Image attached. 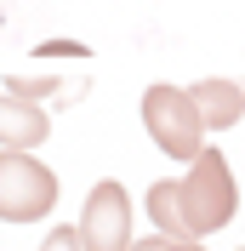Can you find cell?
I'll list each match as a JSON object with an SVG mask.
<instances>
[{"instance_id": "6da1fadb", "label": "cell", "mask_w": 245, "mask_h": 251, "mask_svg": "<svg viewBox=\"0 0 245 251\" xmlns=\"http://www.w3.org/2000/svg\"><path fill=\"white\" fill-rule=\"evenodd\" d=\"M143 205H148L154 228L171 234V240H205V234H217V228H228L234 211H240V183H234L228 154L205 143L199 160H188L183 177L148 183Z\"/></svg>"}, {"instance_id": "7a4b0ae2", "label": "cell", "mask_w": 245, "mask_h": 251, "mask_svg": "<svg viewBox=\"0 0 245 251\" xmlns=\"http://www.w3.org/2000/svg\"><path fill=\"white\" fill-rule=\"evenodd\" d=\"M143 126H148V137H154V149L160 154H171V160H199V149H205V120H199V109H194V97H188V86H148L143 92Z\"/></svg>"}, {"instance_id": "3957f363", "label": "cell", "mask_w": 245, "mask_h": 251, "mask_svg": "<svg viewBox=\"0 0 245 251\" xmlns=\"http://www.w3.org/2000/svg\"><path fill=\"white\" fill-rule=\"evenodd\" d=\"M57 211V172L34 149H0V223H40Z\"/></svg>"}, {"instance_id": "277c9868", "label": "cell", "mask_w": 245, "mask_h": 251, "mask_svg": "<svg viewBox=\"0 0 245 251\" xmlns=\"http://www.w3.org/2000/svg\"><path fill=\"white\" fill-rule=\"evenodd\" d=\"M74 228H80V246L86 251H131L137 246V240H131V194H125L114 177L92 183Z\"/></svg>"}, {"instance_id": "5b68a950", "label": "cell", "mask_w": 245, "mask_h": 251, "mask_svg": "<svg viewBox=\"0 0 245 251\" xmlns=\"http://www.w3.org/2000/svg\"><path fill=\"white\" fill-rule=\"evenodd\" d=\"M51 137V114L34 97L0 92V149H40Z\"/></svg>"}, {"instance_id": "8992f818", "label": "cell", "mask_w": 245, "mask_h": 251, "mask_svg": "<svg viewBox=\"0 0 245 251\" xmlns=\"http://www.w3.org/2000/svg\"><path fill=\"white\" fill-rule=\"evenodd\" d=\"M188 97H194L205 131H228V126L245 120V86H240V80H194Z\"/></svg>"}, {"instance_id": "52a82bcc", "label": "cell", "mask_w": 245, "mask_h": 251, "mask_svg": "<svg viewBox=\"0 0 245 251\" xmlns=\"http://www.w3.org/2000/svg\"><path fill=\"white\" fill-rule=\"evenodd\" d=\"M40 251H86V246H80V228H74V223H57V228H46Z\"/></svg>"}, {"instance_id": "ba28073f", "label": "cell", "mask_w": 245, "mask_h": 251, "mask_svg": "<svg viewBox=\"0 0 245 251\" xmlns=\"http://www.w3.org/2000/svg\"><path fill=\"white\" fill-rule=\"evenodd\" d=\"M160 251H205V240H171V234H160Z\"/></svg>"}, {"instance_id": "9c48e42d", "label": "cell", "mask_w": 245, "mask_h": 251, "mask_svg": "<svg viewBox=\"0 0 245 251\" xmlns=\"http://www.w3.org/2000/svg\"><path fill=\"white\" fill-rule=\"evenodd\" d=\"M131 251H160V234H148V240H137Z\"/></svg>"}]
</instances>
